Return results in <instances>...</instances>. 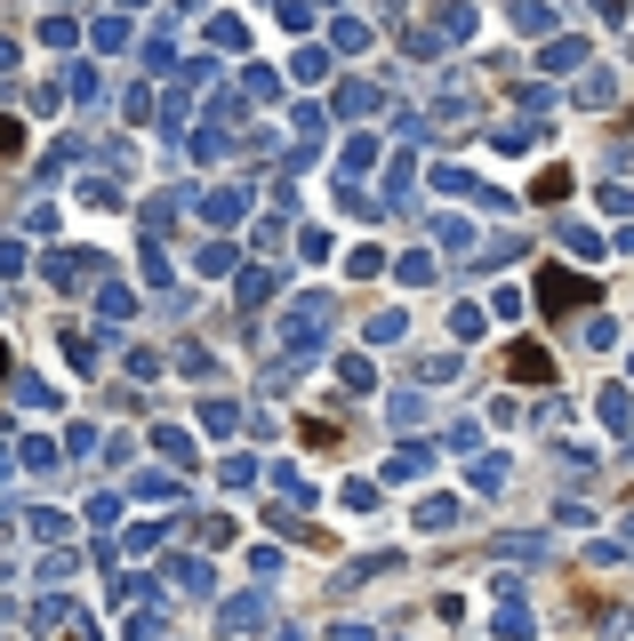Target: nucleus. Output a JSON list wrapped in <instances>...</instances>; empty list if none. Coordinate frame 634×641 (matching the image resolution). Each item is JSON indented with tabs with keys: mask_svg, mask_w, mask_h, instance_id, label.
I'll return each mask as SVG.
<instances>
[{
	"mask_svg": "<svg viewBox=\"0 0 634 641\" xmlns=\"http://www.w3.org/2000/svg\"><path fill=\"white\" fill-rule=\"evenodd\" d=\"M571 306H594V281H579L571 265H546L539 273V313H571Z\"/></svg>",
	"mask_w": 634,
	"mask_h": 641,
	"instance_id": "nucleus-1",
	"label": "nucleus"
},
{
	"mask_svg": "<svg viewBox=\"0 0 634 641\" xmlns=\"http://www.w3.org/2000/svg\"><path fill=\"white\" fill-rule=\"evenodd\" d=\"M507 378L514 385H554V353L546 345H507Z\"/></svg>",
	"mask_w": 634,
	"mask_h": 641,
	"instance_id": "nucleus-2",
	"label": "nucleus"
},
{
	"mask_svg": "<svg viewBox=\"0 0 634 641\" xmlns=\"http://www.w3.org/2000/svg\"><path fill=\"white\" fill-rule=\"evenodd\" d=\"M571 193V168H539V200H562Z\"/></svg>",
	"mask_w": 634,
	"mask_h": 641,
	"instance_id": "nucleus-3",
	"label": "nucleus"
},
{
	"mask_svg": "<svg viewBox=\"0 0 634 641\" xmlns=\"http://www.w3.org/2000/svg\"><path fill=\"white\" fill-rule=\"evenodd\" d=\"M17 153H24V128H17V121H0V161H17Z\"/></svg>",
	"mask_w": 634,
	"mask_h": 641,
	"instance_id": "nucleus-4",
	"label": "nucleus"
},
{
	"mask_svg": "<svg viewBox=\"0 0 634 641\" xmlns=\"http://www.w3.org/2000/svg\"><path fill=\"white\" fill-rule=\"evenodd\" d=\"M0 378H9V345H0Z\"/></svg>",
	"mask_w": 634,
	"mask_h": 641,
	"instance_id": "nucleus-5",
	"label": "nucleus"
}]
</instances>
